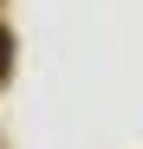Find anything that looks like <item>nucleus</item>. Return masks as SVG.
<instances>
[{"instance_id":"f257e3e1","label":"nucleus","mask_w":143,"mask_h":149,"mask_svg":"<svg viewBox=\"0 0 143 149\" xmlns=\"http://www.w3.org/2000/svg\"><path fill=\"white\" fill-rule=\"evenodd\" d=\"M7 58H13V39H7V33H0V71H7Z\"/></svg>"}]
</instances>
